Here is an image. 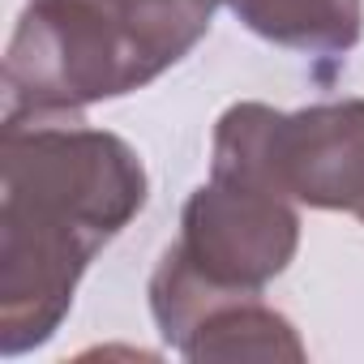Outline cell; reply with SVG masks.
Segmentation results:
<instances>
[{"label":"cell","mask_w":364,"mask_h":364,"mask_svg":"<svg viewBox=\"0 0 364 364\" xmlns=\"http://www.w3.org/2000/svg\"><path fill=\"white\" fill-rule=\"evenodd\" d=\"M77 5L120 26L159 65V73H167L202 43L223 0H77Z\"/></svg>","instance_id":"8992f818"},{"label":"cell","mask_w":364,"mask_h":364,"mask_svg":"<svg viewBox=\"0 0 364 364\" xmlns=\"http://www.w3.org/2000/svg\"><path fill=\"white\" fill-rule=\"evenodd\" d=\"M210 176L262 185L296 206L364 210V99L274 112L232 103L215 124Z\"/></svg>","instance_id":"3957f363"},{"label":"cell","mask_w":364,"mask_h":364,"mask_svg":"<svg viewBox=\"0 0 364 364\" xmlns=\"http://www.w3.org/2000/svg\"><path fill=\"white\" fill-rule=\"evenodd\" d=\"M257 39L309 60H343L364 35V0H223Z\"/></svg>","instance_id":"277c9868"},{"label":"cell","mask_w":364,"mask_h":364,"mask_svg":"<svg viewBox=\"0 0 364 364\" xmlns=\"http://www.w3.org/2000/svg\"><path fill=\"white\" fill-rule=\"evenodd\" d=\"M141 154L86 120H0V355L43 347L90 262L141 215Z\"/></svg>","instance_id":"6da1fadb"},{"label":"cell","mask_w":364,"mask_h":364,"mask_svg":"<svg viewBox=\"0 0 364 364\" xmlns=\"http://www.w3.org/2000/svg\"><path fill=\"white\" fill-rule=\"evenodd\" d=\"M176 351L185 360H291V364L309 355L296 326L270 304H262V296L219 300L189 326Z\"/></svg>","instance_id":"5b68a950"},{"label":"cell","mask_w":364,"mask_h":364,"mask_svg":"<svg viewBox=\"0 0 364 364\" xmlns=\"http://www.w3.org/2000/svg\"><path fill=\"white\" fill-rule=\"evenodd\" d=\"M360 223H364V210H360Z\"/></svg>","instance_id":"52a82bcc"},{"label":"cell","mask_w":364,"mask_h":364,"mask_svg":"<svg viewBox=\"0 0 364 364\" xmlns=\"http://www.w3.org/2000/svg\"><path fill=\"white\" fill-rule=\"evenodd\" d=\"M300 249L296 202L210 176L180 210V236L163 249L150 274V317L167 347L189 334V326L219 300L262 296Z\"/></svg>","instance_id":"7a4b0ae2"}]
</instances>
